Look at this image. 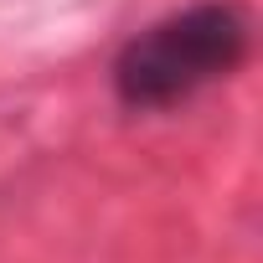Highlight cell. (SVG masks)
<instances>
[{
  "instance_id": "6da1fadb",
  "label": "cell",
  "mask_w": 263,
  "mask_h": 263,
  "mask_svg": "<svg viewBox=\"0 0 263 263\" xmlns=\"http://www.w3.org/2000/svg\"><path fill=\"white\" fill-rule=\"evenodd\" d=\"M253 52V11L242 0H196L135 31L108 67L114 98L129 114H165L227 83Z\"/></svg>"
}]
</instances>
